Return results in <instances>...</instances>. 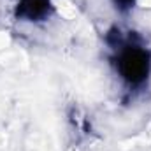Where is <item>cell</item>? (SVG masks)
I'll return each mask as SVG.
<instances>
[{"mask_svg": "<svg viewBox=\"0 0 151 151\" xmlns=\"http://www.w3.org/2000/svg\"><path fill=\"white\" fill-rule=\"evenodd\" d=\"M146 53L139 51V49H132L127 51L121 58V72L125 74V77H128L130 81H137L146 74Z\"/></svg>", "mask_w": 151, "mask_h": 151, "instance_id": "6da1fadb", "label": "cell"}]
</instances>
